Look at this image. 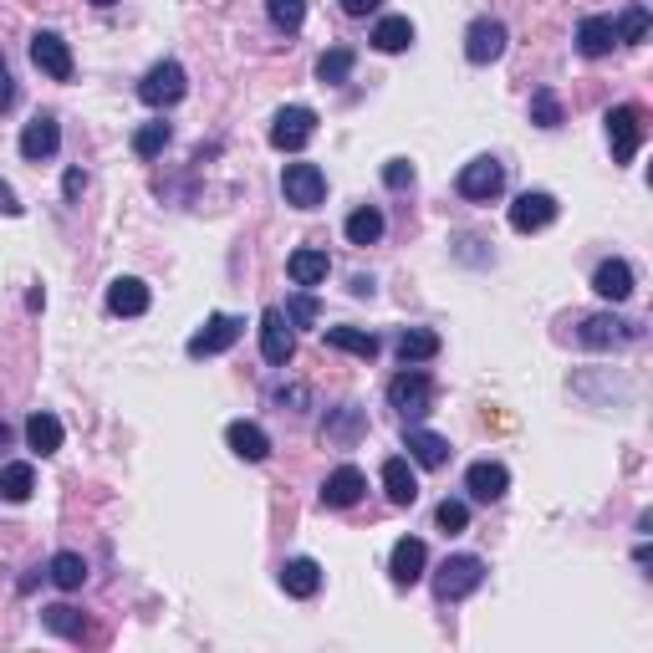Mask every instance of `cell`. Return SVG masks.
<instances>
[{"mask_svg": "<svg viewBox=\"0 0 653 653\" xmlns=\"http://www.w3.org/2000/svg\"><path fill=\"white\" fill-rule=\"evenodd\" d=\"M337 5H342V16H373L384 0H337Z\"/></svg>", "mask_w": 653, "mask_h": 653, "instance_id": "obj_44", "label": "cell"}, {"mask_svg": "<svg viewBox=\"0 0 653 653\" xmlns=\"http://www.w3.org/2000/svg\"><path fill=\"white\" fill-rule=\"evenodd\" d=\"M56 149H62V123H56L51 113H36L32 123H26V134H21V159L47 164Z\"/></svg>", "mask_w": 653, "mask_h": 653, "instance_id": "obj_15", "label": "cell"}, {"mask_svg": "<svg viewBox=\"0 0 653 653\" xmlns=\"http://www.w3.org/2000/svg\"><path fill=\"white\" fill-rule=\"evenodd\" d=\"M168 138H174L168 134V123H143V128L134 134V153L138 159H159V153L168 149Z\"/></svg>", "mask_w": 653, "mask_h": 653, "instance_id": "obj_38", "label": "cell"}, {"mask_svg": "<svg viewBox=\"0 0 653 653\" xmlns=\"http://www.w3.org/2000/svg\"><path fill=\"white\" fill-rule=\"evenodd\" d=\"M552 219H556V200L547 189H526V194H516V204H511V230H520V235L547 230Z\"/></svg>", "mask_w": 653, "mask_h": 653, "instance_id": "obj_12", "label": "cell"}, {"mask_svg": "<svg viewBox=\"0 0 653 653\" xmlns=\"http://www.w3.org/2000/svg\"><path fill=\"white\" fill-rule=\"evenodd\" d=\"M454 189H460L465 200H475V204H490L505 189V164H501V159H490V153H486V159H469V164L460 168Z\"/></svg>", "mask_w": 653, "mask_h": 653, "instance_id": "obj_4", "label": "cell"}, {"mask_svg": "<svg viewBox=\"0 0 653 653\" xmlns=\"http://www.w3.org/2000/svg\"><path fill=\"white\" fill-rule=\"evenodd\" d=\"M607 143H613V159H618V164H633L638 143H643V108L618 102V108L607 113Z\"/></svg>", "mask_w": 653, "mask_h": 653, "instance_id": "obj_8", "label": "cell"}, {"mask_svg": "<svg viewBox=\"0 0 653 653\" xmlns=\"http://www.w3.org/2000/svg\"><path fill=\"white\" fill-rule=\"evenodd\" d=\"M266 11H271V26H276V32L297 36L306 21V0H266Z\"/></svg>", "mask_w": 653, "mask_h": 653, "instance_id": "obj_36", "label": "cell"}, {"mask_svg": "<svg viewBox=\"0 0 653 653\" xmlns=\"http://www.w3.org/2000/svg\"><path fill=\"white\" fill-rule=\"evenodd\" d=\"M11 102H16V77H11L5 56H0V113H11Z\"/></svg>", "mask_w": 653, "mask_h": 653, "instance_id": "obj_43", "label": "cell"}, {"mask_svg": "<svg viewBox=\"0 0 653 653\" xmlns=\"http://www.w3.org/2000/svg\"><path fill=\"white\" fill-rule=\"evenodd\" d=\"M41 623H47L51 633L72 638V643H83V638H92V628H87V618H83V613H77V607H67V603H51V607H41Z\"/></svg>", "mask_w": 653, "mask_h": 653, "instance_id": "obj_32", "label": "cell"}, {"mask_svg": "<svg viewBox=\"0 0 653 653\" xmlns=\"http://www.w3.org/2000/svg\"><path fill=\"white\" fill-rule=\"evenodd\" d=\"M281 587L291 592V598H317L322 592V567L312 562V556H291L281 567Z\"/></svg>", "mask_w": 653, "mask_h": 653, "instance_id": "obj_25", "label": "cell"}, {"mask_svg": "<svg viewBox=\"0 0 653 653\" xmlns=\"http://www.w3.org/2000/svg\"><path fill=\"white\" fill-rule=\"evenodd\" d=\"M0 215H21V200H16V189L5 185V179H0Z\"/></svg>", "mask_w": 653, "mask_h": 653, "instance_id": "obj_45", "label": "cell"}, {"mask_svg": "<svg viewBox=\"0 0 653 653\" xmlns=\"http://www.w3.org/2000/svg\"><path fill=\"white\" fill-rule=\"evenodd\" d=\"M435 526L444 531V537H460V531L469 526V505H465V501H439Z\"/></svg>", "mask_w": 653, "mask_h": 653, "instance_id": "obj_40", "label": "cell"}, {"mask_svg": "<svg viewBox=\"0 0 653 653\" xmlns=\"http://www.w3.org/2000/svg\"><path fill=\"white\" fill-rule=\"evenodd\" d=\"M26 444H32L36 454H56L62 450V419L47 414V409H36L32 419H26Z\"/></svg>", "mask_w": 653, "mask_h": 653, "instance_id": "obj_28", "label": "cell"}, {"mask_svg": "<svg viewBox=\"0 0 653 653\" xmlns=\"http://www.w3.org/2000/svg\"><path fill=\"white\" fill-rule=\"evenodd\" d=\"M281 194H286V204H297V210H317V204L327 200V174H322L317 164H286Z\"/></svg>", "mask_w": 653, "mask_h": 653, "instance_id": "obj_7", "label": "cell"}, {"mask_svg": "<svg viewBox=\"0 0 653 653\" xmlns=\"http://www.w3.org/2000/svg\"><path fill=\"white\" fill-rule=\"evenodd\" d=\"M363 490H368V475L357 465H337L327 475V486H322V505H332V511H348V505L363 501Z\"/></svg>", "mask_w": 653, "mask_h": 653, "instance_id": "obj_16", "label": "cell"}, {"mask_svg": "<svg viewBox=\"0 0 653 653\" xmlns=\"http://www.w3.org/2000/svg\"><path fill=\"white\" fill-rule=\"evenodd\" d=\"M531 123H537V128H562V102H556L552 87L531 92Z\"/></svg>", "mask_w": 653, "mask_h": 653, "instance_id": "obj_39", "label": "cell"}, {"mask_svg": "<svg viewBox=\"0 0 653 653\" xmlns=\"http://www.w3.org/2000/svg\"><path fill=\"white\" fill-rule=\"evenodd\" d=\"M62 189H67V200H77V194L87 189V174H83V168H72V174H67V185H62Z\"/></svg>", "mask_w": 653, "mask_h": 653, "instance_id": "obj_46", "label": "cell"}, {"mask_svg": "<svg viewBox=\"0 0 653 653\" xmlns=\"http://www.w3.org/2000/svg\"><path fill=\"white\" fill-rule=\"evenodd\" d=\"M352 67H357V56H352V47H332L317 56V83L322 87H342L352 77Z\"/></svg>", "mask_w": 653, "mask_h": 653, "instance_id": "obj_33", "label": "cell"}, {"mask_svg": "<svg viewBox=\"0 0 653 653\" xmlns=\"http://www.w3.org/2000/svg\"><path fill=\"white\" fill-rule=\"evenodd\" d=\"M225 444H230L240 460H251V465H261V460L271 454L266 429H261V424H251V419H235L230 429H225Z\"/></svg>", "mask_w": 653, "mask_h": 653, "instance_id": "obj_23", "label": "cell"}, {"mask_svg": "<svg viewBox=\"0 0 653 653\" xmlns=\"http://www.w3.org/2000/svg\"><path fill=\"white\" fill-rule=\"evenodd\" d=\"M439 332H429V327H403L399 337V363L403 368H414V363H429V357H439Z\"/></svg>", "mask_w": 653, "mask_h": 653, "instance_id": "obj_27", "label": "cell"}, {"mask_svg": "<svg viewBox=\"0 0 653 653\" xmlns=\"http://www.w3.org/2000/svg\"><path fill=\"white\" fill-rule=\"evenodd\" d=\"M5 439H11V429H5V424H0V444H5Z\"/></svg>", "mask_w": 653, "mask_h": 653, "instance_id": "obj_50", "label": "cell"}, {"mask_svg": "<svg viewBox=\"0 0 653 653\" xmlns=\"http://www.w3.org/2000/svg\"><path fill=\"white\" fill-rule=\"evenodd\" d=\"M384 490L393 505H414L419 501V475H414V465L403 460V454H393V460H384Z\"/></svg>", "mask_w": 653, "mask_h": 653, "instance_id": "obj_22", "label": "cell"}, {"mask_svg": "<svg viewBox=\"0 0 653 653\" xmlns=\"http://www.w3.org/2000/svg\"><path fill=\"white\" fill-rule=\"evenodd\" d=\"M613 41H618L613 16H582L577 21V51H582V56H607Z\"/></svg>", "mask_w": 653, "mask_h": 653, "instance_id": "obj_24", "label": "cell"}, {"mask_svg": "<svg viewBox=\"0 0 653 653\" xmlns=\"http://www.w3.org/2000/svg\"><path fill=\"white\" fill-rule=\"evenodd\" d=\"M613 32H618V41H628V47H638L643 36H649V5H628L618 21H613Z\"/></svg>", "mask_w": 653, "mask_h": 653, "instance_id": "obj_37", "label": "cell"}, {"mask_svg": "<svg viewBox=\"0 0 653 653\" xmlns=\"http://www.w3.org/2000/svg\"><path fill=\"white\" fill-rule=\"evenodd\" d=\"M363 429H368V414H363L357 403H337L332 414H327V429H322V435H327V444H342V450H348V444L363 439Z\"/></svg>", "mask_w": 653, "mask_h": 653, "instance_id": "obj_20", "label": "cell"}, {"mask_svg": "<svg viewBox=\"0 0 653 653\" xmlns=\"http://www.w3.org/2000/svg\"><path fill=\"white\" fill-rule=\"evenodd\" d=\"M185 92H189V77L179 62H153L143 72V83H138V98L149 102V108H174Z\"/></svg>", "mask_w": 653, "mask_h": 653, "instance_id": "obj_5", "label": "cell"}, {"mask_svg": "<svg viewBox=\"0 0 653 653\" xmlns=\"http://www.w3.org/2000/svg\"><path fill=\"white\" fill-rule=\"evenodd\" d=\"M317 317H322V306H317L312 291H297V297L286 302V322H291V327H312Z\"/></svg>", "mask_w": 653, "mask_h": 653, "instance_id": "obj_41", "label": "cell"}, {"mask_svg": "<svg viewBox=\"0 0 653 653\" xmlns=\"http://www.w3.org/2000/svg\"><path fill=\"white\" fill-rule=\"evenodd\" d=\"M352 291H357V297H373V276H352Z\"/></svg>", "mask_w": 653, "mask_h": 653, "instance_id": "obj_48", "label": "cell"}, {"mask_svg": "<svg viewBox=\"0 0 653 653\" xmlns=\"http://www.w3.org/2000/svg\"><path fill=\"white\" fill-rule=\"evenodd\" d=\"M424 567H429V547H424L419 537H403L399 547H393V556H388V577L399 587H414L424 577Z\"/></svg>", "mask_w": 653, "mask_h": 653, "instance_id": "obj_17", "label": "cell"}, {"mask_svg": "<svg viewBox=\"0 0 653 653\" xmlns=\"http://www.w3.org/2000/svg\"><path fill=\"white\" fill-rule=\"evenodd\" d=\"M465 490H469V501L495 505L505 490H511V469H505L501 460H475V465L465 469Z\"/></svg>", "mask_w": 653, "mask_h": 653, "instance_id": "obj_11", "label": "cell"}, {"mask_svg": "<svg viewBox=\"0 0 653 653\" xmlns=\"http://www.w3.org/2000/svg\"><path fill=\"white\" fill-rule=\"evenodd\" d=\"M480 582H486V562H480V556H469V552L444 556V562H439V572H435V598L444 607L465 603L469 592H480Z\"/></svg>", "mask_w": 653, "mask_h": 653, "instance_id": "obj_1", "label": "cell"}, {"mask_svg": "<svg viewBox=\"0 0 653 653\" xmlns=\"http://www.w3.org/2000/svg\"><path fill=\"white\" fill-rule=\"evenodd\" d=\"M368 41L378 51H388V56H393V51H409V47H414V21H409V16H384L378 26H373Z\"/></svg>", "mask_w": 653, "mask_h": 653, "instance_id": "obj_30", "label": "cell"}, {"mask_svg": "<svg viewBox=\"0 0 653 653\" xmlns=\"http://www.w3.org/2000/svg\"><path fill=\"white\" fill-rule=\"evenodd\" d=\"M384 210H378V204H363V210H352L348 215V225H342V230H348V240L352 246H378V240H384Z\"/></svg>", "mask_w": 653, "mask_h": 653, "instance_id": "obj_29", "label": "cell"}, {"mask_svg": "<svg viewBox=\"0 0 653 653\" xmlns=\"http://www.w3.org/2000/svg\"><path fill=\"white\" fill-rule=\"evenodd\" d=\"M108 312L113 317H143L149 312V286L138 281V276H117L108 286Z\"/></svg>", "mask_w": 653, "mask_h": 653, "instance_id": "obj_19", "label": "cell"}, {"mask_svg": "<svg viewBox=\"0 0 653 653\" xmlns=\"http://www.w3.org/2000/svg\"><path fill=\"white\" fill-rule=\"evenodd\" d=\"M384 185L388 189H409V185H414V164H409V159H388V164H384Z\"/></svg>", "mask_w": 653, "mask_h": 653, "instance_id": "obj_42", "label": "cell"}, {"mask_svg": "<svg viewBox=\"0 0 653 653\" xmlns=\"http://www.w3.org/2000/svg\"><path fill=\"white\" fill-rule=\"evenodd\" d=\"M572 337H577L582 348H592V352H607V348H628V342H638L643 327L628 322V317H618V312H592V317H577Z\"/></svg>", "mask_w": 653, "mask_h": 653, "instance_id": "obj_2", "label": "cell"}, {"mask_svg": "<svg viewBox=\"0 0 653 653\" xmlns=\"http://www.w3.org/2000/svg\"><path fill=\"white\" fill-rule=\"evenodd\" d=\"M32 62H36V72H47L51 83H72V47L56 32L32 36Z\"/></svg>", "mask_w": 653, "mask_h": 653, "instance_id": "obj_13", "label": "cell"}, {"mask_svg": "<svg viewBox=\"0 0 653 653\" xmlns=\"http://www.w3.org/2000/svg\"><path fill=\"white\" fill-rule=\"evenodd\" d=\"M92 5H98V11H108V5H117V0H92Z\"/></svg>", "mask_w": 653, "mask_h": 653, "instance_id": "obj_49", "label": "cell"}, {"mask_svg": "<svg viewBox=\"0 0 653 653\" xmlns=\"http://www.w3.org/2000/svg\"><path fill=\"white\" fill-rule=\"evenodd\" d=\"M32 490H36V469L26 465V460H11V465L0 469V495L5 501H32Z\"/></svg>", "mask_w": 653, "mask_h": 653, "instance_id": "obj_34", "label": "cell"}, {"mask_svg": "<svg viewBox=\"0 0 653 653\" xmlns=\"http://www.w3.org/2000/svg\"><path fill=\"white\" fill-rule=\"evenodd\" d=\"M388 403H393V409H399L409 424H419L424 414L435 409V378H429L419 363H414V368H403L399 378L388 384Z\"/></svg>", "mask_w": 653, "mask_h": 653, "instance_id": "obj_3", "label": "cell"}, {"mask_svg": "<svg viewBox=\"0 0 653 653\" xmlns=\"http://www.w3.org/2000/svg\"><path fill=\"white\" fill-rule=\"evenodd\" d=\"M312 134H317V113L312 108H302V102H291V108H281L276 113V123H271V149L281 153H297L312 143Z\"/></svg>", "mask_w": 653, "mask_h": 653, "instance_id": "obj_6", "label": "cell"}, {"mask_svg": "<svg viewBox=\"0 0 653 653\" xmlns=\"http://www.w3.org/2000/svg\"><path fill=\"white\" fill-rule=\"evenodd\" d=\"M505 41H511L505 21L480 16V21H469V32H465V56L475 62V67H490V62H501L505 56Z\"/></svg>", "mask_w": 653, "mask_h": 653, "instance_id": "obj_9", "label": "cell"}, {"mask_svg": "<svg viewBox=\"0 0 653 653\" xmlns=\"http://www.w3.org/2000/svg\"><path fill=\"white\" fill-rule=\"evenodd\" d=\"M276 403H306V388H281V393H276Z\"/></svg>", "mask_w": 653, "mask_h": 653, "instance_id": "obj_47", "label": "cell"}, {"mask_svg": "<svg viewBox=\"0 0 653 653\" xmlns=\"http://www.w3.org/2000/svg\"><path fill=\"white\" fill-rule=\"evenodd\" d=\"M261 352H266L271 368H286L297 357V337H291V322H286L281 306H266L261 312Z\"/></svg>", "mask_w": 653, "mask_h": 653, "instance_id": "obj_10", "label": "cell"}, {"mask_svg": "<svg viewBox=\"0 0 653 653\" xmlns=\"http://www.w3.org/2000/svg\"><path fill=\"white\" fill-rule=\"evenodd\" d=\"M327 348L352 352V357H363V363H373V357H378V337L363 332V327H327Z\"/></svg>", "mask_w": 653, "mask_h": 653, "instance_id": "obj_31", "label": "cell"}, {"mask_svg": "<svg viewBox=\"0 0 653 653\" xmlns=\"http://www.w3.org/2000/svg\"><path fill=\"white\" fill-rule=\"evenodd\" d=\"M403 450H409V460L424 469H439L450 465V439L435 435V429H419V424H409V435H403Z\"/></svg>", "mask_w": 653, "mask_h": 653, "instance_id": "obj_18", "label": "cell"}, {"mask_svg": "<svg viewBox=\"0 0 653 653\" xmlns=\"http://www.w3.org/2000/svg\"><path fill=\"white\" fill-rule=\"evenodd\" d=\"M286 271H291V281L297 286H322L327 281V271H332V261H327V251H317V246H302V251H291Z\"/></svg>", "mask_w": 653, "mask_h": 653, "instance_id": "obj_26", "label": "cell"}, {"mask_svg": "<svg viewBox=\"0 0 653 653\" xmlns=\"http://www.w3.org/2000/svg\"><path fill=\"white\" fill-rule=\"evenodd\" d=\"M47 577L62 587V592H77V587L87 582V562H83L77 552H56V556L47 562Z\"/></svg>", "mask_w": 653, "mask_h": 653, "instance_id": "obj_35", "label": "cell"}, {"mask_svg": "<svg viewBox=\"0 0 653 653\" xmlns=\"http://www.w3.org/2000/svg\"><path fill=\"white\" fill-rule=\"evenodd\" d=\"M240 327H246L240 317H225V312H215V317L204 322L200 332L189 337V357H215V352L235 348V342H240Z\"/></svg>", "mask_w": 653, "mask_h": 653, "instance_id": "obj_14", "label": "cell"}, {"mask_svg": "<svg viewBox=\"0 0 653 653\" xmlns=\"http://www.w3.org/2000/svg\"><path fill=\"white\" fill-rule=\"evenodd\" d=\"M592 291L603 302H628L633 297V266L628 261H603V266L592 271Z\"/></svg>", "mask_w": 653, "mask_h": 653, "instance_id": "obj_21", "label": "cell"}]
</instances>
